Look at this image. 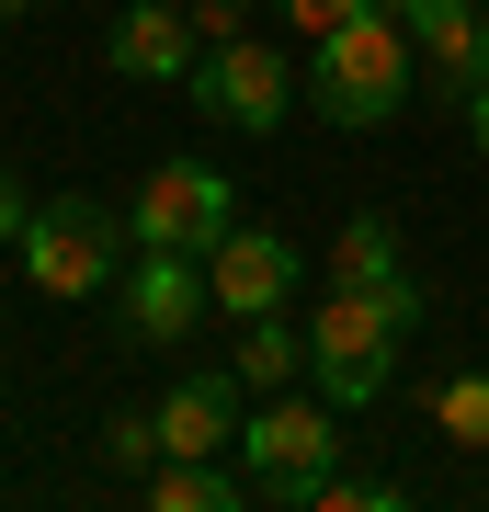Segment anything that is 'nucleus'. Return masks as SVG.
I'll list each match as a JSON object with an SVG mask.
<instances>
[{
	"label": "nucleus",
	"mask_w": 489,
	"mask_h": 512,
	"mask_svg": "<svg viewBox=\"0 0 489 512\" xmlns=\"http://www.w3.org/2000/svg\"><path fill=\"white\" fill-rule=\"evenodd\" d=\"M410 80H421V46H410V12H387V0H364L342 35L308 46V114H330V126H387Z\"/></svg>",
	"instance_id": "1"
},
{
	"label": "nucleus",
	"mask_w": 489,
	"mask_h": 512,
	"mask_svg": "<svg viewBox=\"0 0 489 512\" xmlns=\"http://www.w3.org/2000/svg\"><path fill=\"white\" fill-rule=\"evenodd\" d=\"M410 330L387 296H364V285H330L319 308H308V387L319 399H342V410H376L387 387H399V353H410Z\"/></svg>",
	"instance_id": "2"
},
{
	"label": "nucleus",
	"mask_w": 489,
	"mask_h": 512,
	"mask_svg": "<svg viewBox=\"0 0 489 512\" xmlns=\"http://www.w3.org/2000/svg\"><path fill=\"white\" fill-rule=\"evenodd\" d=\"M342 399H296V387H273V399L239 421V444L228 456L251 467V501H273V512H308V490L330 467H342Z\"/></svg>",
	"instance_id": "3"
},
{
	"label": "nucleus",
	"mask_w": 489,
	"mask_h": 512,
	"mask_svg": "<svg viewBox=\"0 0 489 512\" xmlns=\"http://www.w3.org/2000/svg\"><path fill=\"white\" fill-rule=\"evenodd\" d=\"M114 262H126V228H114L91 194H57V205H35V217H23V285H35L46 308L103 296Z\"/></svg>",
	"instance_id": "4"
},
{
	"label": "nucleus",
	"mask_w": 489,
	"mask_h": 512,
	"mask_svg": "<svg viewBox=\"0 0 489 512\" xmlns=\"http://www.w3.org/2000/svg\"><path fill=\"white\" fill-rule=\"evenodd\" d=\"M228 228H239V194H228L217 160H160L137 183V205H126V239H137V251H217Z\"/></svg>",
	"instance_id": "5"
},
{
	"label": "nucleus",
	"mask_w": 489,
	"mask_h": 512,
	"mask_svg": "<svg viewBox=\"0 0 489 512\" xmlns=\"http://www.w3.org/2000/svg\"><path fill=\"white\" fill-rule=\"evenodd\" d=\"M205 319H217V274H205V251H137V262H126V342L182 353Z\"/></svg>",
	"instance_id": "6"
},
{
	"label": "nucleus",
	"mask_w": 489,
	"mask_h": 512,
	"mask_svg": "<svg viewBox=\"0 0 489 512\" xmlns=\"http://www.w3.org/2000/svg\"><path fill=\"white\" fill-rule=\"evenodd\" d=\"M182 92H194L205 114H217V126H239V137H273L296 114V69L273 46H251V35H228V46H205V69L182 80Z\"/></svg>",
	"instance_id": "7"
},
{
	"label": "nucleus",
	"mask_w": 489,
	"mask_h": 512,
	"mask_svg": "<svg viewBox=\"0 0 489 512\" xmlns=\"http://www.w3.org/2000/svg\"><path fill=\"white\" fill-rule=\"evenodd\" d=\"M205 274H217V319H262V308H285L296 296V239H273V228H228L217 251H205Z\"/></svg>",
	"instance_id": "8"
},
{
	"label": "nucleus",
	"mask_w": 489,
	"mask_h": 512,
	"mask_svg": "<svg viewBox=\"0 0 489 512\" xmlns=\"http://www.w3.org/2000/svg\"><path fill=\"white\" fill-rule=\"evenodd\" d=\"M410 46H421V80L467 103L489 80V0H410Z\"/></svg>",
	"instance_id": "9"
},
{
	"label": "nucleus",
	"mask_w": 489,
	"mask_h": 512,
	"mask_svg": "<svg viewBox=\"0 0 489 512\" xmlns=\"http://www.w3.org/2000/svg\"><path fill=\"white\" fill-rule=\"evenodd\" d=\"M103 57H114L126 80H194V69H205V35H194L182 0H126L114 35H103Z\"/></svg>",
	"instance_id": "10"
},
{
	"label": "nucleus",
	"mask_w": 489,
	"mask_h": 512,
	"mask_svg": "<svg viewBox=\"0 0 489 512\" xmlns=\"http://www.w3.org/2000/svg\"><path fill=\"white\" fill-rule=\"evenodd\" d=\"M239 399H251V387H239V365L182 376L171 399H160V444H171V456H228V444H239V421H251Z\"/></svg>",
	"instance_id": "11"
},
{
	"label": "nucleus",
	"mask_w": 489,
	"mask_h": 512,
	"mask_svg": "<svg viewBox=\"0 0 489 512\" xmlns=\"http://www.w3.org/2000/svg\"><path fill=\"white\" fill-rule=\"evenodd\" d=\"M330 285H364V296H387L399 319H421V274L399 262V228H387V217H342V239H330Z\"/></svg>",
	"instance_id": "12"
},
{
	"label": "nucleus",
	"mask_w": 489,
	"mask_h": 512,
	"mask_svg": "<svg viewBox=\"0 0 489 512\" xmlns=\"http://www.w3.org/2000/svg\"><path fill=\"white\" fill-rule=\"evenodd\" d=\"M137 501L148 512H239L251 501V467H228V456H160L137 478Z\"/></svg>",
	"instance_id": "13"
},
{
	"label": "nucleus",
	"mask_w": 489,
	"mask_h": 512,
	"mask_svg": "<svg viewBox=\"0 0 489 512\" xmlns=\"http://www.w3.org/2000/svg\"><path fill=\"white\" fill-rule=\"evenodd\" d=\"M228 365H239V387H262V399H273V387L308 376V330H296L285 308H262V319H239V353H228Z\"/></svg>",
	"instance_id": "14"
},
{
	"label": "nucleus",
	"mask_w": 489,
	"mask_h": 512,
	"mask_svg": "<svg viewBox=\"0 0 489 512\" xmlns=\"http://www.w3.org/2000/svg\"><path fill=\"white\" fill-rule=\"evenodd\" d=\"M433 421H444V444H467V456H489V376H444L433 387Z\"/></svg>",
	"instance_id": "15"
},
{
	"label": "nucleus",
	"mask_w": 489,
	"mask_h": 512,
	"mask_svg": "<svg viewBox=\"0 0 489 512\" xmlns=\"http://www.w3.org/2000/svg\"><path fill=\"white\" fill-rule=\"evenodd\" d=\"M103 456H114V478L137 490V478L171 456V444H160V410H114V421H103Z\"/></svg>",
	"instance_id": "16"
},
{
	"label": "nucleus",
	"mask_w": 489,
	"mask_h": 512,
	"mask_svg": "<svg viewBox=\"0 0 489 512\" xmlns=\"http://www.w3.org/2000/svg\"><path fill=\"white\" fill-rule=\"evenodd\" d=\"M387 501H399V478H342V467L308 490V512H387Z\"/></svg>",
	"instance_id": "17"
},
{
	"label": "nucleus",
	"mask_w": 489,
	"mask_h": 512,
	"mask_svg": "<svg viewBox=\"0 0 489 512\" xmlns=\"http://www.w3.org/2000/svg\"><path fill=\"white\" fill-rule=\"evenodd\" d=\"M273 12H285V23H296V35H308V46H319V35H342V23L364 12V0H273Z\"/></svg>",
	"instance_id": "18"
},
{
	"label": "nucleus",
	"mask_w": 489,
	"mask_h": 512,
	"mask_svg": "<svg viewBox=\"0 0 489 512\" xmlns=\"http://www.w3.org/2000/svg\"><path fill=\"white\" fill-rule=\"evenodd\" d=\"M182 12H194V35H205V46H228V35H251V0H182Z\"/></svg>",
	"instance_id": "19"
},
{
	"label": "nucleus",
	"mask_w": 489,
	"mask_h": 512,
	"mask_svg": "<svg viewBox=\"0 0 489 512\" xmlns=\"http://www.w3.org/2000/svg\"><path fill=\"white\" fill-rule=\"evenodd\" d=\"M467 137H478V160H489V80L467 92Z\"/></svg>",
	"instance_id": "20"
},
{
	"label": "nucleus",
	"mask_w": 489,
	"mask_h": 512,
	"mask_svg": "<svg viewBox=\"0 0 489 512\" xmlns=\"http://www.w3.org/2000/svg\"><path fill=\"white\" fill-rule=\"evenodd\" d=\"M12 12H35V0H0V23H12Z\"/></svg>",
	"instance_id": "21"
}]
</instances>
